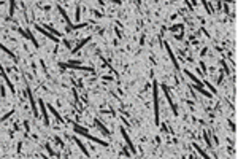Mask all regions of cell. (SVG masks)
I'll list each match as a JSON object with an SVG mask.
<instances>
[{
  "instance_id": "cell-25",
  "label": "cell",
  "mask_w": 238,
  "mask_h": 159,
  "mask_svg": "<svg viewBox=\"0 0 238 159\" xmlns=\"http://www.w3.org/2000/svg\"><path fill=\"white\" fill-rule=\"evenodd\" d=\"M203 138H205L206 145H208V147H211V142H210V138H208V134H206V132H203Z\"/></svg>"
},
{
  "instance_id": "cell-20",
  "label": "cell",
  "mask_w": 238,
  "mask_h": 159,
  "mask_svg": "<svg viewBox=\"0 0 238 159\" xmlns=\"http://www.w3.org/2000/svg\"><path fill=\"white\" fill-rule=\"evenodd\" d=\"M0 49H2V51H5L6 54H8V56H11V57H15V60H16V56H15V54H13L11 51H10V49H8V48H6V46H5V45H2V43H0Z\"/></svg>"
},
{
  "instance_id": "cell-22",
  "label": "cell",
  "mask_w": 238,
  "mask_h": 159,
  "mask_svg": "<svg viewBox=\"0 0 238 159\" xmlns=\"http://www.w3.org/2000/svg\"><path fill=\"white\" fill-rule=\"evenodd\" d=\"M15 10H16V2H10V16H13L15 15Z\"/></svg>"
},
{
  "instance_id": "cell-24",
  "label": "cell",
  "mask_w": 238,
  "mask_h": 159,
  "mask_svg": "<svg viewBox=\"0 0 238 159\" xmlns=\"http://www.w3.org/2000/svg\"><path fill=\"white\" fill-rule=\"evenodd\" d=\"M11 115H13V110H11V111H8V113H6V115H3V118H2V119H0V121H2V123H3V121H6V119H8L10 116H11Z\"/></svg>"
},
{
  "instance_id": "cell-9",
  "label": "cell",
  "mask_w": 238,
  "mask_h": 159,
  "mask_svg": "<svg viewBox=\"0 0 238 159\" xmlns=\"http://www.w3.org/2000/svg\"><path fill=\"white\" fill-rule=\"evenodd\" d=\"M18 32L21 33L22 37H26V38H29L30 42L33 43V46H35V48H38V42H37V40H35V37H33L32 33L29 32V30H24V29H18Z\"/></svg>"
},
{
  "instance_id": "cell-29",
  "label": "cell",
  "mask_w": 238,
  "mask_h": 159,
  "mask_svg": "<svg viewBox=\"0 0 238 159\" xmlns=\"http://www.w3.org/2000/svg\"><path fill=\"white\" fill-rule=\"evenodd\" d=\"M0 94H2V97H5V86H0Z\"/></svg>"
},
{
  "instance_id": "cell-17",
  "label": "cell",
  "mask_w": 238,
  "mask_h": 159,
  "mask_svg": "<svg viewBox=\"0 0 238 159\" xmlns=\"http://www.w3.org/2000/svg\"><path fill=\"white\" fill-rule=\"evenodd\" d=\"M94 121H95V124H97V127H98V129H100L102 132H103V135H105V137H108V135H110V131H108L107 127H105L103 124H102V121H100V119H97V118H95Z\"/></svg>"
},
{
  "instance_id": "cell-7",
  "label": "cell",
  "mask_w": 238,
  "mask_h": 159,
  "mask_svg": "<svg viewBox=\"0 0 238 159\" xmlns=\"http://www.w3.org/2000/svg\"><path fill=\"white\" fill-rule=\"evenodd\" d=\"M27 96H29V102H30V107H32V113L35 118H38V110H37V105H35V99H33V94H32V89L30 86L27 84Z\"/></svg>"
},
{
  "instance_id": "cell-31",
  "label": "cell",
  "mask_w": 238,
  "mask_h": 159,
  "mask_svg": "<svg viewBox=\"0 0 238 159\" xmlns=\"http://www.w3.org/2000/svg\"><path fill=\"white\" fill-rule=\"evenodd\" d=\"M114 32H116V35H118V38H121V37H122V33H121V32H119V30H118V29H114Z\"/></svg>"
},
{
  "instance_id": "cell-16",
  "label": "cell",
  "mask_w": 238,
  "mask_h": 159,
  "mask_svg": "<svg viewBox=\"0 0 238 159\" xmlns=\"http://www.w3.org/2000/svg\"><path fill=\"white\" fill-rule=\"evenodd\" d=\"M73 140L76 142V145H78V147H80V150L83 151V154H84V156H87V158H89V150H87V148H86V147H84V145H83V142H81L80 138H76V137H73Z\"/></svg>"
},
{
  "instance_id": "cell-28",
  "label": "cell",
  "mask_w": 238,
  "mask_h": 159,
  "mask_svg": "<svg viewBox=\"0 0 238 159\" xmlns=\"http://www.w3.org/2000/svg\"><path fill=\"white\" fill-rule=\"evenodd\" d=\"M73 96H75V100H76V103H80V97H78V92H76V89H73Z\"/></svg>"
},
{
  "instance_id": "cell-3",
  "label": "cell",
  "mask_w": 238,
  "mask_h": 159,
  "mask_svg": "<svg viewBox=\"0 0 238 159\" xmlns=\"http://www.w3.org/2000/svg\"><path fill=\"white\" fill-rule=\"evenodd\" d=\"M62 69H71V70H83V72H91V73H94V69L92 67H83V65H80L78 62H73V60H70V62H60L59 64Z\"/></svg>"
},
{
  "instance_id": "cell-26",
  "label": "cell",
  "mask_w": 238,
  "mask_h": 159,
  "mask_svg": "<svg viewBox=\"0 0 238 159\" xmlns=\"http://www.w3.org/2000/svg\"><path fill=\"white\" fill-rule=\"evenodd\" d=\"M203 6L206 8V11H208V13H213V10L210 8V3H208V2H203Z\"/></svg>"
},
{
  "instance_id": "cell-5",
  "label": "cell",
  "mask_w": 238,
  "mask_h": 159,
  "mask_svg": "<svg viewBox=\"0 0 238 159\" xmlns=\"http://www.w3.org/2000/svg\"><path fill=\"white\" fill-rule=\"evenodd\" d=\"M162 91H164V94H165V99H167V102L170 103V107H172V111H173V115L175 116H178V108H176V105L173 103V100H172V97H170V92H168V86L164 83L162 84Z\"/></svg>"
},
{
  "instance_id": "cell-18",
  "label": "cell",
  "mask_w": 238,
  "mask_h": 159,
  "mask_svg": "<svg viewBox=\"0 0 238 159\" xmlns=\"http://www.w3.org/2000/svg\"><path fill=\"white\" fill-rule=\"evenodd\" d=\"M46 108H48V110H51V113H53L54 116L57 118V121H59V123H64V118L60 116V115H59V111H57V110H56V108H54L53 105H46Z\"/></svg>"
},
{
  "instance_id": "cell-2",
  "label": "cell",
  "mask_w": 238,
  "mask_h": 159,
  "mask_svg": "<svg viewBox=\"0 0 238 159\" xmlns=\"http://www.w3.org/2000/svg\"><path fill=\"white\" fill-rule=\"evenodd\" d=\"M152 100H154V123L156 126L161 124V116H159V84L157 81H152Z\"/></svg>"
},
{
  "instance_id": "cell-6",
  "label": "cell",
  "mask_w": 238,
  "mask_h": 159,
  "mask_svg": "<svg viewBox=\"0 0 238 159\" xmlns=\"http://www.w3.org/2000/svg\"><path fill=\"white\" fill-rule=\"evenodd\" d=\"M121 134H122V138L125 140V143H127V148H129V151H130L132 154H135L137 153V148L134 147V143H132V140H130V137H129V134H127V131L124 129V127H121Z\"/></svg>"
},
{
  "instance_id": "cell-19",
  "label": "cell",
  "mask_w": 238,
  "mask_h": 159,
  "mask_svg": "<svg viewBox=\"0 0 238 159\" xmlns=\"http://www.w3.org/2000/svg\"><path fill=\"white\" fill-rule=\"evenodd\" d=\"M75 19H76V22L81 19V5H76V10H75Z\"/></svg>"
},
{
  "instance_id": "cell-33",
  "label": "cell",
  "mask_w": 238,
  "mask_h": 159,
  "mask_svg": "<svg viewBox=\"0 0 238 159\" xmlns=\"http://www.w3.org/2000/svg\"><path fill=\"white\" fill-rule=\"evenodd\" d=\"M143 43H145V33H143L141 38H140V45H143Z\"/></svg>"
},
{
  "instance_id": "cell-34",
  "label": "cell",
  "mask_w": 238,
  "mask_h": 159,
  "mask_svg": "<svg viewBox=\"0 0 238 159\" xmlns=\"http://www.w3.org/2000/svg\"><path fill=\"white\" fill-rule=\"evenodd\" d=\"M0 5H3V2H0Z\"/></svg>"
},
{
  "instance_id": "cell-4",
  "label": "cell",
  "mask_w": 238,
  "mask_h": 159,
  "mask_svg": "<svg viewBox=\"0 0 238 159\" xmlns=\"http://www.w3.org/2000/svg\"><path fill=\"white\" fill-rule=\"evenodd\" d=\"M57 10L60 11V15H62V18H64V21L67 22V26H68V29L70 30H76V29H83V27H86V22H80V24H71V21L68 19V16H67V13L64 11V8L60 5H57Z\"/></svg>"
},
{
  "instance_id": "cell-32",
  "label": "cell",
  "mask_w": 238,
  "mask_h": 159,
  "mask_svg": "<svg viewBox=\"0 0 238 159\" xmlns=\"http://www.w3.org/2000/svg\"><path fill=\"white\" fill-rule=\"evenodd\" d=\"M222 80H224V75L221 73V75H219V80H217V83H222Z\"/></svg>"
},
{
  "instance_id": "cell-1",
  "label": "cell",
  "mask_w": 238,
  "mask_h": 159,
  "mask_svg": "<svg viewBox=\"0 0 238 159\" xmlns=\"http://www.w3.org/2000/svg\"><path fill=\"white\" fill-rule=\"evenodd\" d=\"M73 131H75L76 134L83 135V137L89 138L91 142H95V143L102 145V147H108V142H105V140H102V138H97V137H94V135H91V134H89V131H87V129H84V127H81L80 124L73 123Z\"/></svg>"
},
{
  "instance_id": "cell-27",
  "label": "cell",
  "mask_w": 238,
  "mask_h": 159,
  "mask_svg": "<svg viewBox=\"0 0 238 159\" xmlns=\"http://www.w3.org/2000/svg\"><path fill=\"white\" fill-rule=\"evenodd\" d=\"M222 67H224V70H226V73L229 75V73H230V70H229V67H227V64L224 62V60H222Z\"/></svg>"
},
{
  "instance_id": "cell-8",
  "label": "cell",
  "mask_w": 238,
  "mask_h": 159,
  "mask_svg": "<svg viewBox=\"0 0 238 159\" xmlns=\"http://www.w3.org/2000/svg\"><path fill=\"white\" fill-rule=\"evenodd\" d=\"M35 30H37V32H40V33H43V35H45V37H48V38H51V40H53L54 43H59V38H57V37H54L53 33H49V32H48L46 29H43L42 26H38V24H37V26H35Z\"/></svg>"
},
{
  "instance_id": "cell-10",
  "label": "cell",
  "mask_w": 238,
  "mask_h": 159,
  "mask_svg": "<svg viewBox=\"0 0 238 159\" xmlns=\"http://www.w3.org/2000/svg\"><path fill=\"white\" fill-rule=\"evenodd\" d=\"M38 105L42 108V115H43V119H45V126H49V118H48V108H46V103L43 102L42 99L38 100Z\"/></svg>"
},
{
  "instance_id": "cell-15",
  "label": "cell",
  "mask_w": 238,
  "mask_h": 159,
  "mask_svg": "<svg viewBox=\"0 0 238 159\" xmlns=\"http://www.w3.org/2000/svg\"><path fill=\"white\" fill-rule=\"evenodd\" d=\"M192 147H194V148H195V150H197V153H199V154H200V156H202L203 159H211V158H210V156H208V153H206V151H205V150H203V148H202V147H200V145H197V143H194V145H192Z\"/></svg>"
},
{
  "instance_id": "cell-13",
  "label": "cell",
  "mask_w": 238,
  "mask_h": 159,
  "mask_svg": "<svg viewBox=\"0 0 238 159\" xmlns=\"http://www.w3.org/2000/svg\"><path fill=\"white\" fill-rule=\"evenodd\" d=\"M91 38H92V37H91V35H89V37H86V38H84V40H81V42H80V43H78V45H76V46H75V48H71V54H76V53H78V51H80V49H81V48H83V46H84V45H86V43H89V42H91Z\"/></svg>"
},
{
  "instance_id": "cell-11",
  "label": "cell",
  "mask_w": 238,
  "mask_h": 159,
  "mask_svg": "<svg viewBox=\"0 0 238 159\" xmlns=\"http://www.w3.org/2000/svg\"><path fill=\"white\" fill-rule=\"evenodd\" d=\"M0 75H2V78L5 80L6 86H8L10 89H11L13 92H15L16 89H15V86H13V83H11V81H10V78H8V76H6V73H5V69H3V65H2V64H0Z\"/></svg>"
},
{
  "instance_id": "cell-30",
  "label": "cell",
  "mask_w": 238,
  "mask_h": 159,
  "mask_svg": "<svg viewBox=\"0 0 238 159\" xmlns=\"http://www.w3.org/2000/svg\"><path fill=\"white\" fill-rule=\"evenodd\" d=\"M229 124H230V127H232V131L235 132V124H233V121H229Z\"/></svg>"
},
{
  "instance_id": "cell-14",
  "label": "cell",
  "mask_w": 238,
  "mask_h": 159,
  "mask_svg": "<svg viewBox=\"0 0 238 159\" xmlns=\"http://www.w3.org/2000/svg\"><path fill=\"white\" fill-rule=\"evenodd\" d=\"M192 89H195V91H199L202 96H205V97H213V94L210 92V91H206V89H203V86H199V84H194L192 86Z\"/></svg>"
},
{
  "instance_id": "cell-23",
  "label": "cell",
  "mask_w": 238,
  "mask_h": 159,
  "mask_svg": "<svg viewBox=\"0 0 238 159\" xmlns=\"http://www.w3.org/2000/svg\"><path fill=\"white\" fill-rule=\"evenodd\" d=\"M178 29H184V24H176V26L170 27L168 30H178Z\"/></svg>"
},
{
  "instance_id": "cell-21",
  "label": "cell",
  "mask_w": 238,
  "mask_h": 159,
  "mask_svg": "<svg viewBox=\"0 0 238 159\" xmlns=\"http://www.w3.org/2000/svg\"><path fill=\"white\" fill-rule=\"evenodd\" d=\"M45 148H46V151L51 154V156H57V153L53 150V148H51V145H49V143H46V145H45Z\"/></svg>"
},
{
  "instance_id": "cell-12",
  "label": "cell",
  "mask_w": 238,
  "mask_h": 159,
  "mask_svg": "<svg viewBox=\"0 0 238 159\" xmlns=\"http://www.w3.org/2000/svg\"><path fill=\"white\" fill-rule=\"evenodd\" d=\"M165 49L168 51V56H170V59H172V62H173V65H175V69H176V70H179L178 59L175 57V54H173V51H172V48H170V45H168V43H165Z\"/></svg>"
}]
</instances>
